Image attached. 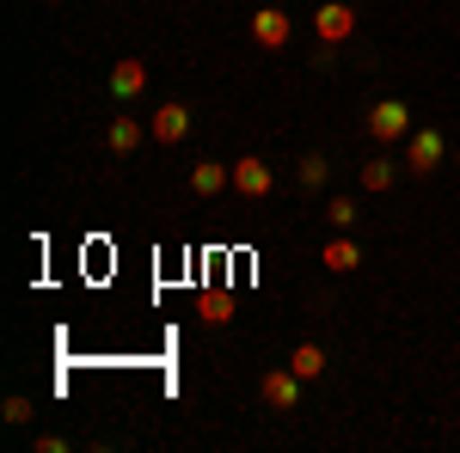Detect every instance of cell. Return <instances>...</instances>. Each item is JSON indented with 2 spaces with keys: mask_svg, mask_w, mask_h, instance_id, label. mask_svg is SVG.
Masks as SVG:
<instances>
[{
  "mask_svg": "<svg viewBox=\"0 0 460 453\" xmlns=\"http://www.w3.org/2000/svg\"><path fill=\"white\" fill-rule=\"evenodd\" d=\"M307 68H314V74H332V68H338V43H319V49H314V62H307Z\"/></svg>",
  "mask_w": 460,
  "mask_h": 453,
  "instance_id": "obj_18",
  "label": "cell"
},
{
  "mask_svg": "<svg viewBox=\"0 0 460 453\" xmlns=\"http://www.w3.org/2000/svg\"><path fill=\"white\" fill-rule=\"evenodd\" d=\"M368 135L375 141H405L411 135V105H405V99H381V105L368 110Z\"/></svg>",
  "mask_w": 460,
  "mask_h": 453,
  "instance_id": "obj_3",
  "label": "cell"
},
{
  "mask_svg": "<svg viewBox=\"0 0 460 453\" xmlns=\"http://www.w3.org/2000/svg\"><path fill=\"white\" fill-rule=\"evenodd\" d=\"M295 178H301V190H319V184L332 178V160H325V153H301V166H295Z\"/></svg>",
  "mask_w": 460,
  "mask_h": 453,
  "instance_id": "obj_14",
  "label": "cell"
},
{
  "mask_svg": "<svg viewBox=\"0 0 460 453\" xmlns=\"http://www.w3.org/2000/svg\"><path fill=\"white\" fill-rule=\"evenodd\" d=\"M197 313H203V325H215V331L234 325V294H227V288H209V294L197 301Z\"/></svg>",
  "mask_w": 460,
  "mask_h": 453,
  "instance_id": "obj_12",
  "label": "cell"
},
{
  "mask_svg": "<svg viewBox=\"0 0 460 453\" xmlns=\"http://www.w3.org/2000/svg\"><path fill=\"white\" fill-rule=\"evenodd\" d=\"M227 184H234V166H227V160H197V166H190V190H197V196H221Z\"/></svg>",
  "mask_w": 460,
  "mask_h": 453,
  "instance_id": "obj_9",
  "label": "cell"
},
{
  "mask_svg": "<svg viewBox=\"0 0 460 453\" xmlns=\"http://www.w3.org/2000/svg\"><path fill=\"white\" fill-rule=\"evenodd\" d=\"M142 135H147V129L136 123V117H117L105 141H111V153H136V147H142Z\"/></svg>",
  "mask_w": 460,
  "mask_h": 453,
  "instance_id": "obj_13",
  "label": "cell"
},
{
  "mask_svg": "<svg viewBox=\"0 0 460 453\" xmlns=\"http://www.w3.org/2000/svg\"><path fill=\"white\" fill-rule=\"evenodd\" d=\"M147 135L166 141V147H172V141H184V135H190V105H160L154 117H147Z\"/></svg>",
  "mask_w": 460,
  "mask_h": 453,
  "instance_id": "obj_8",
  "label": "cell"
},
{
  "mask_svg": "<svg viewBox=\"0 0 460 453\" xmlns=\"http://www.w3.org/2000/svg\"><path fill=\"white\" fill-rule=\"evenodd\" d=\"M288 37H295L288 13H277V6L252 13V43H258V49H288Z\"/></svg>",
  "mask_w": 460,
  "mask_h": 453,
  "instance_id": "obj_6",
  "label": "cell"
},
{
  "mask_svg": "<svg viewBox=\"0 0 460 453\" xmlns=\"http://www.w3.org/2000/svg\"><path fill=\"white\" fill-rule=\"evenodd\" d=\"M234 190L258 203V196H270V190H277V172H270L258 153H246V160H234Z\"/></svg>",
  "mask_w": 460,
  "mask_h": 453,
  "instance_id": "obj_5",
  "label": "cell"
},
{
  "mask_svg": "<svg viewBox=\"0 0 460 453\" xmlns=\"http://www.w3.org/2000/svg\"><path fill=\"white\" fill-rule=\"evenodd\" d=\"M393 178H399L393 160H368V166H362V190H375V196H381V190H393Z\"/></svg>",
  "mask_w": 460,
  "mask_h": 453,
  "instance_id": "obj_15",
  "label": "cell"
},
{
  "mask_svg": "<svg viewBox=\"0 0 460 453\" xmlns=\"http://www.w3.org/2000/svg\"><path fill=\"white\" fill-rule=\"evenodd\" d=\"M442 160H448V141H442V129H411V135H405V172L429 178Z\"/></svg>",
  "mask_w": 460,
  "mask_h": 453,
  "instance_id": "obj_1",
  "label": "cell"
},
{
  "mask_svg": "<svg viewBox=\"0 0 460 453\" xmlns=\"http://www.w3.org/2000/svg\"><path fill=\"white\" fill-rule=\"evenodd\" d=\"M142 92H147V62L123 56V62L111 68V99H117V105H129V99H142Z\"/></svg>",
  "mask_w": 460,
  "mask_h": 453,
  "instance_id": "obj_7",
  "label": "cell"
},
{
  "mask_svg": "<svg viewBox=\"0 0 460 453\" xmlns=\"http://www.w3.org/2000/svg\"><path fill=\"white\" fill-rule=\"evenodd\" d=\"M288 368H295L301 380H319V374L332 368V355H325L319 344H295V349H288Z\"/></svg>",
  "mask_w": 460,
  "mask_h": 453,
  "instance_id": "obj_11",
  "label": "cell"
},
{
  "mask_svg": "<svg viewBox=\"0 0 460 453\" xmlns=\"http://www.w3.org/2000/svg\"><path fill=\"white\" fill-rule=\"evenodd\" d=\"M319 257H325V270H332V276H350L356 264H362V245H356L350 233H332V240H325V251H319Z\"/></svg>",
  "mask_w": 460,
  "mask_h": 453,
  "instance_id": "obj_10",
  "label": "cell"
},
{
  "mask_svg": "<svg viewBox=\"0 0 460 453\" xmlns=\"http://www.w3.org/2000/svg\"><path fill=\"white\" fill-rule=\"evenodd\" d=\"M301 374H295V368H270V374H264V380H258V398H264V405H270V411H295V405H301Z\"/></svg>",
  "mask_w": 460,
  "mask_h": 453,
  "instance_id": "obj_2",
  "label": "cell"
},
{
  "mask_svg": "<svg viewBox=\"0 0 460 453\" xmlns=\"http://www.w3.org/2000/svg\"><path fill=\"white\" fill-rule=\"evenodd\" d=\"M0 417L13 423V429H25V423L37 417V405H31V398H25V392H13V398H6V405H0Z\"/></svg>",
  "mask_w": 460,
  "mask_h": 453,
  "instance_id": "obj_16",
  "label": "cell"
},
{
  "mask_svg": "<svg viewBox=\"0 0 460 453\" xmlns=\"http://www.w3.org/2000/svg\"><path fill=\"white\" fill-rule=\"evenodd\" d=\"M325 214H332V233H344V227L356 221V203H350V196H332V209H325Z\"/></svg>",
  "mask_w": 460,
  "mask_h": 453,
  "instance_id": "obj_17",
  "label": "cell"
},
{
  "mask_svg": "<svg viewBox=\"0 0 460 453\" xmlns=\"http://www.w3.org/2000/svg\"><path fill=\"white\" fill-rule=\"evenodd\" d=\"M314 31H319V43H344V37H356V6L350 0H325L314 13Z\"/></svg>",
  "mask_w": 460,
  "mask_h": 453,
  "instance_id": "obj_4",
  "label": "cell"
}]
</instances>
